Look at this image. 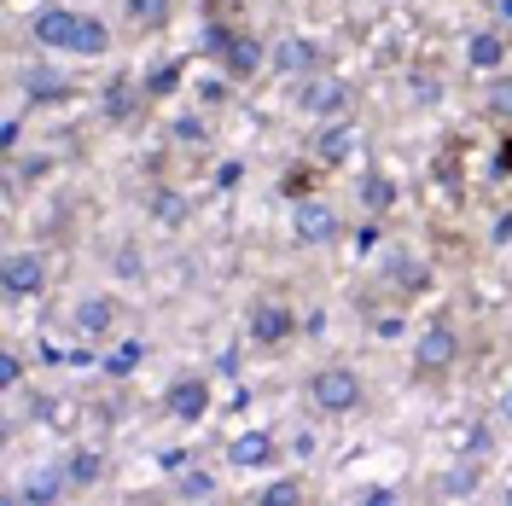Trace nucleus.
Wrapping results in <instances>:
<instances>
[{
  "label": "nucleus",
  "instance_id": "f257e3e1",
  "mask_svg": "<svg viewBox=\"0 0 512 506\" xmlns=\"http://www.w3.org/2000/svg\"><path fill=\"white\" fill-rule=\"evenodd\" d=\"M309 408L320 419H350V413L367 408V379L355 367H320L309 379Z\"/></svg>",
  "mask_w": 512,
  "mask_h": 506
},
{
  "label": "nucleus",
  "instance_id": "f03ea898",
  "mask_svg": "<svg viewBox=\"0 0 512 506\" xmlns=\"http://www.w3.org/2000/svg\"><path fill=\"white\" fill-rule=\"evenodd\" d=\"M454 361H460V332L454 326H431L414 349V373L419 379H443Z\"/></svg>",
  "mask_w": 512,
  "mask_h": 506
},
{
  "label": "nucleus",
  "instance_id": "7ed1b4c3",
  "mask_svg": "<svg viewBox=\"0 0 512 506\" xmlns=\"http://www.w3.org/2000/svg\"><path fill=\"white\" fill-rule=\"evenodd\" d=\"M291 332H297V315H291V303L286 297H268V303H256V315H251V338L256 344H291Z\"/></svg>",
  "mask_w": 512,
  "mask_h": 506
},
{
  "label": "nucleus",
  "instance_id": "20e7f679",
  "mask_svg": "<svg viewBox=\"0 0 512 506\" xmlns=\"http://www.w3.org/2000/svg\"><path fill=\"white\" fill-rule=\"evenodd\" d=\"M47 285V256L41 251H12L6 256V297H30Z\"/></svg>",
  "mask_w": 512,
  "mask_h": 506
},
{
  "label": "nucleus",
  "instance_id": "39448f33",
  "mask_svg": "<svg viewBox=\"0 0 512 506\" xmlns=\"http://www.w3.org/2000/svg\"><path fill=\"white\" fill-rule=\"evenodd\" d=\"M111 320H117V303H111V297H99V309H82L76 326H82V332H105Z\"/></svg>",
  "mask_w": 512,
  "mask_h": 506
},
{
  "label": "nucleus",
  "instance_id": "423d86ee",
  "mask_svg": "<svg viewBox=\"0 0 512 506\" xmlns=\"http://www.w3.org/2000/svg\"><path fill=\"white\" fill-rule=\"evenodd\" d=\"M495 175H501V181H512V128L501 134V146H495Z\"/></svg>",
  "mask_w": 512,
  "mask_h": 506
}]
</instances>
